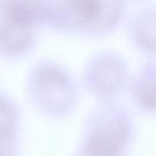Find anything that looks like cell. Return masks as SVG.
Returning <instances> with one entry per match:
<instances>
[{"instance_id":"cell-1","label":"cell","mask_w":156,"mask_h":156,"mask_svg":"<svg viewBox=\"0 0 156 156\" xmlns=\"http://www.w3.org/2000/svg\"><path fill=\"white\" fill-rule=\"evenodd\" d=\"M126 12L122 1H48L46 28L78 37H103L123 24Z\"/></svg>"},{"instance_id":"cell-2","label":"cell","mask_w":156,"mask_h":156,"mask_svg":"<svg viewBox=\"0 0 156 156\" xmlns=\"http://www.w3.org/2000/svg\"><path fill=\"white\" fill-rule=\"evenodd\" d=\"M26 98L41 115L64 119L77 107L79 91L68 68L56 59L42 58L27 71L24 80Z\"/></svg>"},{"instance_id":"cell-3","label":"cell","mask_w":156,"mask_h":156,"mask_svg":"<svg viewBox=\"0 0 156 156\" xmlns=\"http://www.w3.org/2000/svg\"><path fill=\"white\" fill-rule=\"evenodd\" d=\"M134 124L118 101H105L89 110L78 148L93 156H123L134 135Z\"/></svg>"},{"instance_id":"cell-4","label":"cell","mask_w":156,"mask_h":156,"mask_svg":"<svg viewBox=\"0 0 156 156\" xmlns=\"http://www.w3.org/2000/svg\"><path fill=\"white\" fill-rule=\"evenodd\" d=\"M48 1L0 2V55L18 60L36 47L41 29L46 28Z\"/></svg>"},{"instance_id":"cell-5","label":"cell","mask_w":156,"mask_h":156,"mask_svg":"<svg viewBox=\"0 0 156 156\" xmlns=\"http://www.w3.org/2000/svg\"><path fill=\"white\" fill-rule=\"evenodd\" d=\"M129 79L126 58L109 48L93 53L85 61L81 75L84 88L97 101H118L127 90Z\"/></svg>"},{"instance_id":"cell-6","label":"cell","mask_w":156,"mask_h":156,"mask_svg":"<svg viewBox=\"0 0 156 156\" xmlns=\"http://www.w3.org/2000/svg\"><path fill=\"white\" fill-rule=\"evenodd\" d=\"M126 32L136 47L143 51H156V9H140L131 15Z\"/></svg>"},{"instance_id":"cell-7","label":"cell","mask_w":156,"mask_h":156,"mask_svg":"<svg viewBox=\"0 0 156 156\" xmlns=\"http://www.w3.org/2000/svg\"><path fill=\"white\" fill-rule=\"evenodd\" d=\"M127 89L136 106L145 111H156V72L147 65L129 79Z\"/></svg>"},{"instance_id":"cell-8","label":"cell","mask_w":156,"mask_h":156,"mask_svg":"<svg viewBox=\"0 0 156 156\" xmlns=\"http://www.w3.org/2000/svg\"><path fill=\"white\" fill-rule=\"evenodd\" d=\"M21 114L12 98L0 92V133L19 134Z\"/></svg>"},{"instance_id":"cell-9","label":"cell","mask_w":156,"mask_h":156,"mask_svg":"<svg viewBox=\"0 0 156 156\" xmlns=\"http://www.w3.org/2000/svg\"><path fill=\"white\" fill-rule=\"evenodd\" d=\"M19 134L0 133V156H18Z\"/></svg>"}]
</instances>
